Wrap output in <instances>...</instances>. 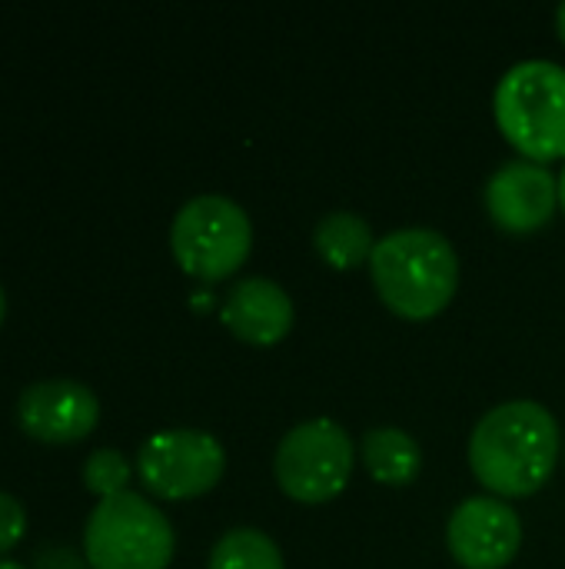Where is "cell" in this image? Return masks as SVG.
<instances>
[{
  "instance_id": "cell-11",
  "label": "cell",
  "mask_w": 565,
  "mask_h": 569,
  "mask_svg": "<svg viewBox=\"0 0 565 569\" xmlns=\"http://www.w3.org/2000/svg\"><path fill=\"white\" fill-rule=\"evenodd\" d=\"M220 320L253 347L280 343L293 327V300L270 277H243L230 287L220 307Z\"/></svg>"
},
{
  "instance_id": "cell-2",
  "label": "cell",
  "mask_w": 565,
  "mask_h": 569,
  "mask_svg": "<svg viewBox=\"0 0 565 569\" xmlns=\"http://www.w3.org/2000/svg\"><path fill=\"white\" fill-rule=\"evenodd\" d=\"M373 287L403 320H430L460 283V257L433 227H400L376 240L370 257Z\"/></svg>"
},
{
  "instance_id": "cell-7",
  "label": "cell",
  "mask_w": 565,
  "mask_h": 569,
  "mask_svg": "<svg viewBox=\"0 0 565 569\" xmlns=\"http://www.w3.org/2000/svg\"><path fill=\"white\" fill-rule=\"evenodd\" d=\"M226 470L223 443L206 430H163L153 433L137 453L143 487L160 500H190L220 483Z\"/></svg>"
},
{
  "instance_id": "cell-21",
  "label": "cell",
  "mask_w": 565,
  "mask_h": 569,
  "mask_svg": "<svg viewBox=\"0 0 565 569\" xmlns=\"http://www.w3.org/2000/svg\"><path fill=\"white\" fill-rule=\"evenodd\" d=\"M3 313H7V300H3V290H0V323H3Z\"/></svg>"
},
{
  "instance_id": "cell-17",
  "label": "cell",
  "mask_w": 565,
  "mask_h": 569,
  "mask_svg": "<svg viewBox=\"0 0 565 569\" xmlns=\"http://www.w3.org/2000/svg\"><path fill=\"white\" fill-rule=\"evenodd\" d=\"M37 569H87V567L77 560V553H73V550H67V547H47V550H40V553H37Z\"/></svg>"
},
{
  "instance_id": "cell-3",
  "label": "cell",
  "mask_w": 565,
  "mask_h": 569,
  "mask_svg": "<svg viewBox=\"0 0 565 569\" xmlns=\"http://www.w3.org/2000/svg\"><path fill=\"white\" fill-rule=\"evenodd\" d=\"M496 120L506 140L536 163L565 157V67L546 57L513 63L496 83Z\"/></svg>"
},
{
  "instance_id": "cell-15",
  "label": "cell",
  "mask_w": 565,
  "mask_h": 569,
  "mask_svg": "<svg viewBox=\"0 0 565 569\" xmlns=\"http://www.w3.org/2000/svg\"><path fill=\"white\" fill-rule=\"evenodd\" d=\"M83 483L90 493H97L100 500H110L117 493H127L130 483V463L123 460L120 450H93L83 463Z\"/></svg>"
},
{
  "instance_id": "cell-16",
  "label": "cell",
  "mask_w": 565,
  "mask_h": 569,
  "mask_svg": "<svg viewBox=\"0 0 565 569\" xmlns=\"http://www.w3.org/2000/svg\"><path fill=\"white\" fill-rule=\"evenodd\" d=\"M27 533V513L17 497L0 490V553L13 550Z\"/></svg>"
},
{
  "instance_id": "cell-12",
  "label": "cell",
  "mask_w": 565,
  "mask_h": 569,
  "mask_svg": "<svg viewBox=\"0 0 565 569\" xmlns=\"http://www.w3.org/2000/svg\"><path fill=\"white\" fill-rule=\"evenodd\" d=\"M363 463L373 473V480L386 487H406L423 470V450L420 443L400 430V427H373L363 437Z\"/></svg>"
},
{
  "instance_id": "cell-6",
  "label": "cell",
  "mask_w": 565,
  "mask_h": 569,
  "mask_svg": "<svg viewBox=\"0 0 565 569\" xmlns=\"http://www.w3.org/2000/svg\"><path fill=\"white\" fill-rule=\"evenodd\" d=\"M353 457L350 433L330 417H313L283 433L273 473L286 497L300 503H326L350 483Z\"/></svg>"
},
{
  "instance_id": "cell-13",
  "label": "cell",
  "mask_w": 565,
  "mask_h": 569,
  "mask_svg": "<svg viewBox=\"0 0 565 569\" xmlns=\"http://www.w3.org/2000/svg\"><path fill=\"white\" fill-rule=\"evenodd\" d=\"M313 247L330 267L353 270L360 263H370L376 237H373V227L366 217H360L353 210H333L316 223Z\"/></svg>"
},
{
  "instance_id": "cell-18",
  "label": "cell",
  "mask_w": 565,
  "mask_h": 569,
  "mask_svg": "<svg viewBox=\"0 0 565 569\" xmlns=\"http://www.w3.org/2000/svg\"><path fill=\"white\" fill-rule=\"evenodd\" d=\"M556 30H559V37L565 40V3H559V10H556Z\"/></svg>"
},
{
  "instance_id": "cell-5",
  "label": "cell",
  "mask_w": 565,
  "mask_h": 569,
  "mask_svg": "<svg viewBox=\"0 0 565 569\" xmlns=\"http://www.w3.org/2000/svg\"><path fill=\"white\" fill-rule=\"evenodd\" d=\"M170 247L190 277L213 283L243 267L253 247V223L236 200L223 193H200L176 210Z\"/></svg>"
},
{
  "instance_id": "cell-9",
  "label": "cell",
  "mask_w": 565,
  "mask_h": 569,
  "mask_svg": "<svg viewBox=\"0 0 565 569\" xmlns=\"http://www.w3.org/2000/svg\"><path fill=\"white\" fill-rule=\"evenodd\" d=\"M100 420V400L77 380H40L17 400L20 430L50 447H67L93 433Z\"/></svg>"
},
{
  "instance_id": "cell-20",
  "label": "cell",
  "mask_w": 565,
  "mask_h": 569,
  "mask_svg": "<svg viewBox=\"0 0 565 569\" xmlns=\"http://www.w3.org/2000/svg\"><path fill=\"white\" fill-rule=\"evenodd\" d=\"M0 569H27V567H20V563H13V560H0Z\"/></svg>"
},
{
  "instance_id": "cell-1",
  "label": "cell",
  "mask_w": 565,
  "mask_h": 569,
  "mask_svg": "<svg viewBox=\"0 0 565 569\" xmlns=\"http://www.w3.org/2000/svg\"><path fill=\"white\" fill-rule=\"evenodd\" d=\"M559 463V423L536 400H506L483 413L470 437L476 480L500 497L536 493Z\"/></svg>"
},
{
  "instance_id": "cell-4",
  "label": "cell",
  "mask_w": 565,
  "mask_h": 569,
  "mask_svg": "<svg viewBox=\"0 0 565 569\" xmlns=\"http://www.w3.org/2000/svg\"><path fill=\"white\" fill-rule=\"evenodd\" d=\"M83 550L90 569H167L176 533L160 507L127 490L93 507Z\"/></svg>"
},
{
  "instance_id": "cell-14",
  "label": "cell",
  "mask_w": 565,
  "mask_h": 569,
  "mask_svg": "<svg viewBox=\"0 0 565 569\" xmlns=\"http://www.w3.org/2000/svg\"><path fill=\"white\" fill-rule=\"evenodd\" d=\"M206 569H286L283 567V553L276 547V540L256 527H236L226 530L213 553H210V567Z\"/></svg>"
},
{
  "instance_id": "cell-19",
  "label": "cell",
  "mask_w": 565,
  "mask_h": 569,
  "mask_svg": "<svg viewBox=\"0 0 565 569\" xmlns=\"http://www.w3.org/2000/svg\"><path fill=\"white\" fill-rule=\"evenodd\" d=\"M559 203H563V210H565V167H563V177H559Z\"/></svg>"
},
{
  "instance_id": "cell-8",
  "label": "cell",
  "mask_w": 565,
  "mask_h": 569,
  "mask_svg": "<svg viewBox=\"0 0 565 569\" xmlns=\"http://www.w3.org/2000/svg\"><path fill=\"white\" fill-rule=\"evenodd\" d=\"M446 543L466 569H503L523 543V523L506 500L470 497L453 510Z\"/></svg>"
},
{
  "instance_id": "cell-10",
  "label": "cell",
  "mask_w": 565,
  "mask_h": 569,
  "mask_svg": "<svg viewBox=\"0 0 565 569\" xmlns=\"http://www.w3.org/2000/svg\"><path fill=\"white\" fill-rule=\"evenodd\" d=\"M490 217L509 233H533L553 220L559 203V177L536 160H506L483 190Z\"/></svg>"
}]
</instances>
